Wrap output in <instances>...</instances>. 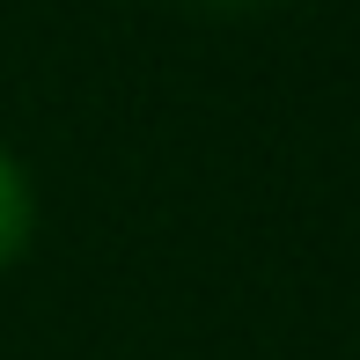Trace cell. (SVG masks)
<instances>
[{
  "label": "cell",
  "mask_w": 360,
  "mask_h": 360,
  "mask_svg": "<svg viewBox=\"0 0 360 360\" xmlns=\"http://www.w3.org/2000/svg\"><path fill=\"white\" fill-rule=\"evenodd\" d=\"M37 243V176L22 169L8 140H0V272H15Z\"/></svg>",
  "instance_id": "cell-1"
},
{
  "label": "cell",
  "mask_w": 360,
  "mask_h": 360,
  "mask_svg": "<svg viewBox=\"0 0 360 360\" xmlns=\"http://www.w3.org/2000/svg\"><path fill=\"white\" fill-rule=\"evenodd\" d=\"M184 8H257V0H184Z\"/></svg>",
  "instance_id": "cell-2"
}]
</instances>
